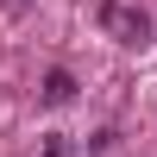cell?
<instances>
[{
  "instance_id": "cell-2",
  "label": "cell",
  "mask_w": 157,
  "mask_h": 157,
  "mask_svg": "<svg viewBox=\"0 0 157 157\" xmlns=\"http://www.w3.org/2000/svg\"><path fill=\"white\" fill-rule=\"evenodd\" d=\"M69 101H75V75L69 69H50L44 75V107H69Z\"/></svg>"
},
{
  "instance_id": "cell-1",
  "label": "cell",
  "mask_w": 157,
  "mask_h": 157,
  "mask_svg": "<svg viewBox=\"0 0 157 157\" xmlns=\"http://www.w3.org/2000/svg\"><path fill=\"white\" fill-rule=\"evenodd\" d=\"M94 19H101V32L113 44H151V13H138L132 0H101Z\"/></svg>"
},
{
  "instance_id": "cell-3",
  "label": "cell",
  "mask_w": 157,
  "mask_h": 157,
  "mask_svg": "<svg viewBox=\"0 0 157 157\" xmlns=\"http://www.w3.org/2000/svg\"><path fill=\"white\" fill-rule=\"evenodd\" d=\"M6 6H25V0H6Z\"/></svg>"
}]
</instances>
